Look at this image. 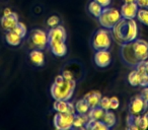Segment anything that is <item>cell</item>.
<instances>
[{
  "label": "cell",
  "mask_w": 148,
  "mask_h": 130,
  "mask_svg": "<svg viewBox=\"0 0 148 130\" xmlns=\"http://www.w3.org/2000/svg\"><path fill=\"white\" fill-rule=\"evenodd\" d=\"M95 1H97L99 4H101L103 8L110 6V4H111V2H112V0H95Z\"/></svg>",
  "instance_id": "d6a6232c"
},
{
  "label": "cell",
  "mask_w": 148,
  "mask_h": 130,
  "mask_svg": "<svg viewBox=\"0 0 148 130\" xmlns=\"http://www.w3.org/2000/svg\"><path fill=\"white\" fill-rule=\"evenodd\" d=\"M76 87L75 79H65L63 85H57L55 83L51 85V96L54 100H64V101H70L74 94V89Z\"/></svg>",
  "instance_id": "3957f363"
},
{
  "label": "cell",
  "mask_w": 148,
  "mask_h": 130,
  "mask_svg": "<svg viewBox=\"0 0 148 130\" xmlns=\"http://www.w3.org/2000/svg\"><path fill=\"white\" fill-rule=\"evenodd\" d=\"M17 23H18V15L14 11L12 13H10L9 15H7V17H2L1 19H0L1 27L5 31H11Z\"/></svg>",
  "instance_id": "4fadbf2b"
},
{
  "label": "cell",
  "mask_w": 148,
  "mask_h": 130,
  "mask_svg": "<svg viewBox=\"0 0 148 130\" xmlns=\"http://www.w3.org/2000/svg\"><path fill=\"white\" fill-rule=\"evenodd\" d=\"M122 60L128 66H136L139 62L148 59V42L145 40H134L122 45Z\"/></svg>",
  "instance_id": "6da1fadb"
},
{
  "label": "cell",
  "mask_w": 148,
  "mask_h": 130,
  "mask_svg": "<svg viewBox=\"0 0 148 130\" xmlns=\"http://www.w3.org/2000/svg\"><path fill=\"white\" fill-rule=\"evenodd\" d=\"M116 120H117V119H116V116H115V114H114L113 112L109 111V110H108V111H106L105 115H103V122L108 126V127H109V129L115 126Z\"/></svg>",
  "instance_id": "603a6c76"
},
{
  "label": "cell",
  "mask_w": 148,
  "mask_h": 130,
  "mask_svg": "<svg viewBox=\"0 0 148 130\" xmlns=\"http://www.w3.org/2000/svg\"><path fill=\"white\" fill-rule=\"evenodd\" d=\"M145 8L148 9V0H146V4H145Z\"/></svg>",
  "instance_id": "f35d334b"
},
{
  "label": "cell",
  "mask_w": 148,
  "mask_h": 130,
  "mask_svg": "<svg viewBox=\"0 0 148 130\" xmlns=\"http://www.w3.org/2000/svg\"><path fill=\"white\" fill-rule=\"evenodd\" d=\"M147 108H148V102L144 101L141 96H137V97H135L130 102L129 113L134 116L141 115L142 113H144L147 110Z\"/></svg>",
  "instance_id": "ba28073f"
},
{
  "label": "cell",
  "mask_w": 148,
  "mask_h": 130,
  "mask_svg": "<svg viewBox=\"0 0 148 130\" xmlns=\"http://www.w3.org/2000/svg\"><path fill=\"white\" fill-rule=\"evenodd\" d=\"M75 110H76L77 114H81V115H82V114L88 113L89 110H90V107H89L86 100L83 98V99L76 102V104H75Z\"/></svg>",
  "instance_id": "ffe728a7"
},
{
  "label": "cell",
  "mask_w": 148,
  "mask_h": 130,
  "mask_svg": "<svg viewBox=\"0 0 148 130\" xmlns=\"http://www.w3.org/2000/svg\"><path fill=\"white\" fill-rule=\"evenodd\" d=\"M120 106V101L117 97L110 98V110H117Z\"/></svg>",
  "instance_id": "f1b7e54d"
},
{
  "label": "cell",
  "mask_w": 148,
  "mask_h": 130,
  "mask_svg": "<svg viewBox=\"0 0 148 130\" xmlns=\"http://www.w3.org/2000/svg\"><path fill=\"white\" fill-rule=\"evenodd\" d=\"M128 81L132 87H138L140 85V75L136 70H133L128 75Z\"/></svg>",
  "instance_id": "484cf974"
},
{
  "label": "cell",
  "mask_w": 148,
  "mask_h": 130,
  "mask_svg": "<svg viewBox=\"0 0 148 130\" xmlns=\"http://www.w3.org/2000/svg\"><path fill=\"white\" fill-rule=\"evenodd\" d=\"M74 115L70 113L57 112V114L54 116V120H53L55 128L59 130H69L71 128H73Z\"/></svg>",
  "instance_id": "8992f818"
},
{
  "label": "cell",
  "mask_w": 148,
  "mask_h": 130,
  "mask_svg": "<svg viewBox=\"0 0 148 130\" xmlns=\"http://www.w3.org/2000/svg\"><path fill=\"white\" fill-rule=\"evenodd\" d=\"M95 63L101 68L109 66L112 62V54L109 50H97L95 54Z\"/></svg>",
  "instance_id": "9c48e42d"
},
{
  "label": "cell",
  "mask_w": 148,
  "mask_h": 130,
  "mask_svg": "<svg viewBox=\"0 0 148 130\" xmlns=\"http://www.w3.org/2000/svg\"><path fill=\"white\" fill-rule=\"evenodd\" d=\"M29 42L37 49H46L48 46V33L41 29L33 30L29 33Z\"/></svg>",
  "instance_id": "52a82bcc"
},
{
  "label": "cell",
  "mask_w": 148,
  "mask_h": 130,
  "mask_svg": "<svg viewBox=\"0 0 148 130\" xmlns=\"http://www.w3.org/2000/svg\"><path fill=\"white\" fill-rule=\"evenodd\" d=\"M62 75H63V77L65 79H67V80H70V79H73V74H72L71 71L69 70H64L63 73H62Z\"/></svg>",
  "instance_id": "1f68e13d"
},
{
  "label": "cell",
  "mask_w": 148,
  "mask_h": 130,
  "mask_svg": "<svg viewBox=\"0 0 148 130\" xmlns=\"http://www.w3.org/2000/svg\"><path fill=\"white\" fill-rule=\"evenodd\" d=\"M105 113H106L105 110L99 107V106H97V107H95V108H91L87 114H88L89 118L92 120H103V115H105Z\"/></svg>",
  "instance_id": "7402d4cb"
},
{
  "label": "cell",
  "mask_w": 148,
  "mask_h": 130,
  "mask_svg": "<svg viewBox=\"0 0 148 130\" xmlns=\"http://www.w3.org/2000/svg\"><path fill=\"white\" fill-rule=\"evenodd\" d=\"M86 129H90V130H108L109 127L106 125L103 122V120H92L90 119L88 121V123L85 126Z\"/></svg>",
  "instance_id": "d6986e66"
},
{
  "label": "cell",
  "mask_w": 148,
  "mask_h": 130,
  "mask_svg": "<svg viewBox=\"0 0 148 130\" xmlns=\"http://www.w3.org/2000/svg\"><path fill=\"white\" fill-rule=\"evenodd\" d=\"M144 116H145V118H146V119H147V122H148V111L144 113Z\"/></svg>",
  "instance_id": "8d00e7d4"
},
{
  "label": "cell",
  "mask_w": 148,
  "mask_h": 130,
  "mask_svg": "<svg viewBox=\"0 0 148 130\" xmlns=\"http://www.w3.org/2000/svg\"><path fill=\"white\" fill-rule=\"evenodd\" d=\"M146 70H147V73H148V60H146Z\"/></svg>",
  "instance_id": "74e56055"
},
{
  "label": "cell",
  "mask_w": 148,
  "mask_h": 130,
  "mask_svg": "<svg viewBox=\"0 0 148 130\" xmlns=\"http://www.w3.org/2000/svg\"><path fill=\"white\" fill-rule=\"evenodd\" d=\"M140 96L143 98L144 101L148 102V85H147V87H143V89H142Z\"/></svg>",
  "instance_id": "4dcf8cb0"
},
{
  "label": "cell",
  "mask_w": 148,
  "mask_h": 130,
  "mask_svg": "<svg viewBox=\"0 0 148 130\" xmlns=\"http://www.w3.org/2000/svg\"><path fill=\"white\" fill-rule=\"evenodd\" d=\"M136 17H137V19L140 23L148 27V9L147 8H145V7H140V8L138 9Z\"/></svg>",
  "instance_id": "cb8c5ba5"
},
{
  "label": "cell",
  "mask_w": 148,
  "mask_h": 130,
  "mask_svg": "<svg viewBox=\"0 0 148 130\" xmlns=\"http://www.w3.org/2000/svg\"><path fill=\"white\" fill-rule=\"evenodd\" d=\"M103 9V7L101 6V4H99L97 1H95V0H92L88 4V11L90 12V14H92L93 17H97V19H99V15L101 14Z\"/></svg>",
  "instance_id": "44dd1931"
},
{
  "label": "cell",
  "mask_w": 148,
  "mask_h": 130,
  "mask_svg": "<svg viewBox=\"0 0 148 130\" xmlns=\"http://www.w3.org/2000/svg\"><path fill=\"white\" fill-rule=\"evenodd\" d=\"M122 19V15L118 9L113 7H105L103 9V12L99 15V21L101 27L108 30H112L117 23H119Z\"/></svg>",
  "instance_id": "277c9868"
},
{
  "label": "cell",
  "mask_w": 148,
  "mask_h": 130,
  "mask_svg": "<svg viewBox=\"0 0 148 130\" xmlns=\"http://www.w3.org/2000/svg\"><path fill=\"white\" fill-rule=\"evenodd\" d=\"M11 31H13L15 34H17V35L19 36L21 38H25V36L27 35V27H25V25L23 23H21V21H18V23L15 25V27L13 28Z\"/></svg>",
  "instance_id": "d4e9b609"
},
{
  "label": "cell",
  "mask_w": 148,
  "mask_h": 130,
  "mask_svg": "<svg viewBox=\"0 0 148 130\" xmlns=\"http://www.w3.org/2000/svg\"><path fill=\"white\" fill-rule=\"evenodd\" d=\"M67 39V34L66 30L62 25H57L55 28H51V30L48 33V41L49 40H63L66 41Z\"/></svg>",
  "instance_id": "5bb4252c"
},
{
  "label": "cell",
  "mask_w": 148,
  "mask_h": 130,
  "mask_svg": "<svg viewBox=\"0 0 148 130\" xmlns=\"http://www.w3.org/2000/svg\"><path fill=\"white\" fill-rule=\"evenodd\" d=\"M53 108L56 112H61V113H70L76 114L75 105L70 103L69 101H64V100H55L53 104Z\"/></svg>",
  "instance_id": "7c38bea8"
},
{
  "label": "cell",
  "mask_w": 148,
  "mask_h": 130,
  "mask_svg": "<svg viewBox=\"0 0 148 130\" xmlns=\"http://www.w3.org/2000/svg\"><path fill=\"white\" fill-rule=\"evenodd\" d=\"M99 106L101 108H103L105 111H108V110H110V98L101 97V101H99Z\"/></svg>",
  "instance_id": "83f0119b"
},
{
  "label": "cell",
  "mask_w": 148,
  "mask_h": 130,
  "mask_svg": "<svg viewBox=\"0 0 148 130\" xmlns=\"http://www.w3.org/2000/svg\"><path fill=\"white\" fill-rule=\"evenodd\" d=\"M112 31L114 40L121 46L134 41L138 37V25L135 19H122L116 23Z\"/></svg>",
  "instance_id": "7a4b0ae2"
},
{
  "label": "cell",
  "mask_w": 148,
  "mask_h": 130,
  "mask_svg": "<svg viewBox=\"0 0 148 130\" xmlns=\"http://www.w3.org/2000/svg\"><path fill=\"white\" fill-rule=\"evenodd\" d=\"M139 6L136 2L131 3H124L121 7V15L122 19H135L137 15Z\"/></svg>",
  "instance_id": "8fae6325"
},
{
  "label": "cell",
  "mask_w": 148,
  "mask_h": 130,
  "mask_svg": "<svg viewBox=\"0 0 148 130\" xmlns=\"http://www.w3.org/2000/svg\"><path fill=\"white\" fill-rule=\"evenodd\" d=\"M23 38L19 37L17 34H15L13 31H8V33L5 35V41L10 46H18L21 45Z\"/></svg>",
  "instance_id": "ac0fdd59"
},
{
  "label": "cell",
  "mask_w": 148,
  "mask_h": 130,
  "mask_svg": "<svg viewBox=\"0 0 148 130\" xmlns=\"http://www.w3.org/2000/svg\"><path fill=\"white\" fill-rule=\"evenodd\" d=\"M64 81H65V78L63 77V75L60 74L55 77V80H54L53 83H55V85H61L64 83Z\"/></svg>",
  "instance_id": "f546056e"
},
{
  "label": "cell",
  "mask_w": 148,
  "mask_h": 130,
  "mask_svg": "<svg viewBox=\"0 0 148 130\" xmlns=\"http://www.w3.org/2000/svg\"><path fill=\"white\" fill-rule=\"evenodd\" d=\"M136 3H137L139 7H145L146 0H136Z\"/></svg>",
  "instance_id": "836d02e7"
},
{
  "label": "cell",
  "mask_w": 148,
  "mask_h": 130,
  "mask_svg": "<svg viewBox=\"0 0 148 130\" xmlns=\"http://www.w3.org/2000/svg\"><path fill=\"white\" fill-rule=\"evenodd\" d=\"M125 3H131V2H136V0H124Z\"/></svg>",
  "instance_id": "d590c367"
},
{
  "label": "cell",
  "mask_w": 148,
  "mask_h": 130,
  "mask_svg": "<svg viewBox=\"0 0 148 130\" xmlns=\"http://www.w3.org/2000/svg\"><path fill=\"white\" fill-rule=\"evenodd\" d=\"M84 99L87 101L90 109L91 108H95L99 106V101H101V94L99 93V91H90V93L86 94V95L84 96Z\"/></svg>",
  "instance_id": "2e32d148"
},
{
  "label": "cell",
  "mask_w": 148,
  "mask_h": 130,
  "mask_svg": "<svg viewBox=\"0 0 148 130\" xmlns=\"http://www.w3.org/2000/svg\"><path fill=\"white\" fill-rule=\"evenodd\" d=\"M59 23H60V19L58 17H56V15H52V17H50L47 19V25L50 28L57 27V25H59Z\"/></svg>",
  "instance_id": "4316f807"
},
{
  "label": "cell",
  "mask_w": 148,
  "mask_h": 130,
  "mask_svg": "<svg viewBox=\"0 0 148 130\" xmlns=\"http://www.w3.org/2000/svg\"><path fill=\"white\" fill-rule=\"evenodd\" d=\"M48 46L51 49V52L57 57H64L67 53L66 41L63 40H49Z\"/></svg>",
  "instance_id": "30bf717a"
},
{
  "label": "cell",
  "mask_w": 148,
  "mask_h": 130,
  "mask_svg": "<svg viewBox=\"0 0 148 130\" xmlns=\"http://www.w3.org/2000/svg\"><path fill=\"white\" fill-rule=\"evenodd\" d=\"M90 120L88 114H75L73 118V128H85L86 124L88 123V121Z\"/></svg>",
  "instance_id": "e0dca14e"
},
{
  "label": "cell",
  "mask_w": 148,
  "mask_h": 130,
  "mask_svg": "<svg viewBox=\"0 0 148 130\" xmlns=\"http://www.w3.org/2000/svg\"><path fill=\"white\" fill-rule=\"evenodd\" d=\"M13 11L11 10L9 7H7V8H5L4 10H3V17H7V15H9L10 13H12Z\"/></svg>",
  "instance_id": "e575fe53"
},
{
  "label": "cell",
  "mask_w": 148,
  "mask_h": 130,
  "mask_svg": "<svg viewBox=\"0 0 148 130\" xmlns=\"http://www.w3.org/2000/svg\"><path fill=\"white\" fill-rule=\"evenodd\" d=\"M112 46V36L108 29H99L92 38V47L97 50H109Z\"/></svg>",
  "instance_id": "5b68a950"
},
{
  "label": "cell",
  "mask_w": 148,
  "mask_h": 130,
  "mask_svg": "<svg viewBox=\"0 0 148 130\" xmlns=\"http://www.w3.org/2000/svg\"><path fill=\"white\" fill-rule=\"evenodd\" d=\"M29 60L36 66H43L45 64V56H44L43 50L34 49L29 52Z\"/></svg>",
  "instance_id": "9a60e30c"
}]
</instances>
